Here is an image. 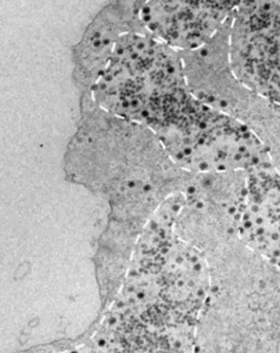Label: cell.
<instances>
[{"label":"cell","mask_w":280,"mask_h":353,"mask_svg":"<svg viewBox=\"0 0 280 353\" xmlns=\"http://www.w3.org/2000/svg\"><path fill=\"white\" fill-rule=\"evenodd\" d=\"M226 214L237 240L280 269V174L273 165L248 172Z\"/></svg>","instance_id":"277c9868"},{"label":"cell","mask_w":280,"mask_h":353,"mask_svg":"<svg viewBox=\"0 0 280 353\" xmlns=\"http://www.w3.org/2000/svg\"><path fill=\"white\" fill-rule=\"evenodd\" d=\"M146 126L185 172H250L272 163L266 146L248 124L203 103L188 88L163 97Z\"/></svg>","instance_id":"6da1fadb"},{"label":"cell","mask_w":280,"mask_h":353,"mask_svg":"<svg viewBox=\"0 0 280 353\" xmlns=\"http://www.w3.org/2000/svg\"><path fill=\"white\" fill-rule=\"evenodd\" d=\"M97 102L113 115L142 123L156 100L187 87L180 53L145 32L123 35L94 85Z\"/></svg>","instance_id":"7a4b0ae2"},{"label":"cell","mask_w":280,"mask_h":353,"mask_svg":"<svg viewBox=\"0 0 280 353\" xmlns=\"http://www.w3.org/2000/svg\"><path fill=\"white\" fill-rule=\"evenodd\" d=\"M132 31H142L137 1L115 2L104 8L74 48L77 80L94 86L108 67L120 38Z\"/></svg>","instance_id":"8992f818"},{"label":"cell","mask_w":280,"mask_h":353,"mask_svg":"<svg viewBox=\"0 0 280 353\" xmlns=\"http://www.w3.org/2000/svg\"><path fill=\"white\" fill-rule=\"evenodd\" d=\"M230 60L244 87L280 107V1L237 3Z\"/></svg>","instance_id":"3957f363"},{"label":"cell","mask_w":280,"mask_h":353,"mask_svg":"<svg viewBox=\"0 0 280 353\" xmlns=\"http://www.w3.org/2000/svg\"><path fill=\"white\" fill-rule=\"evenodd\" d=\"M239 1H137L146 34L178 52L210 42L232 18Z\"/></svg>","instance_id":"5b68a950"}]
</instances>
